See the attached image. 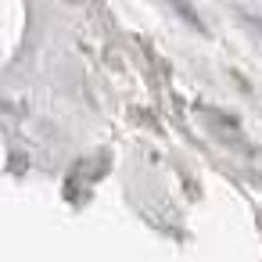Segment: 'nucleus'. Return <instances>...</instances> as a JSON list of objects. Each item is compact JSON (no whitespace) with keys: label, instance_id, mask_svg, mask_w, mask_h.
<instances>
[{"label":"nucleus","instance_id":"obj_2","mask_svg":"<svg viewBox=\"0 0 262 262\" xmlns=\"http://www.w3.org/2000/svg\"><path fill=\"white\" fill-rule=\"evenodd\" d=\"M241 18H244V26H248V29L262 40V18H255V15H241Z\"/></svg>","mask_w":262,"mask_h":262},{"label":"nucleus","instance_id":"obj_1","mask_svg":"<svg viewBox=\"0 0 262 262\" xmlns=\"http://www.w3.org/2000/svg\"><path fill=\"white\" fill-rule=\"evenodd\" d=\"M169 4H172V11H176V15H180V18H183V22H187V26H190L194 33H201V36L208 33V26H205L201 11H198V8L190 4V0H169Z\"/></svg>","mask_w":262,"mask_h":262}]
</instances>
